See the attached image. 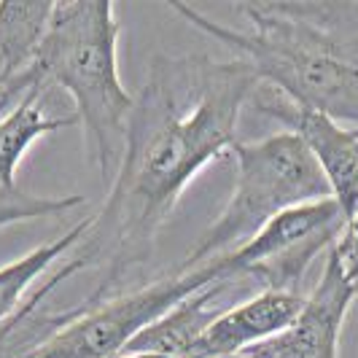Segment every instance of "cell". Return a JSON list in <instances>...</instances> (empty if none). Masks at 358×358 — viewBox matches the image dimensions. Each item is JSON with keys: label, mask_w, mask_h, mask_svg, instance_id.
I'll return each mask as SVG.
<instances>
[{"label": "cell", "mask_w": 358, "mask_h": 358, "mask_svg": "<svg viewBox=\"0 0 358 358\" xmlns=\"http://www.w3.org/2000/svg\"><path fill=\"white\" fill-rule=\"evenodd\" d=\"M331 251H334V256L340 259V264H342V269H345V275H348V280L358 286V213L345 224L340 240L334 243Z\"/></svg>", "instance_id": "7c38bea8"}, {"label": "cell", "mask_w": 358, "mask_h": 358, "mask_svg": "<svg viewBox=\"0 0 358 358\" xmlns=\"http://www.w3.org/2000/svg\"><path fill=\"white\" fill-rule=\"evenodd\" d=\"M87 205L81 194H65V197H33L19 189H0V229L33 221V218H49V215H62Z\"/></svg>", "instance_id": "8fae6325"}, {"label": "cell", "mask_w": 358, "mask_h": 358, "mask_svg": "<svg viewBox=\"0 0 358 358\" xmlns=\"http://www.w3.org/2000/svg\"><path fill=\"white\" fill-rule=\"evenodd\" d=\"M358 286L348 280L334 251H329L321 280L305 296L302 313L280 337L272 340L275 358H340L345 318Z\"/></svg>", "instance_id": "ba28073f"}, {"label": "cell", "mask_w": 358, "mask_h": 358, "mask_svg": "<svg viewBox=\"0 0 358 358\" xmlns=\"http://www.w3.org/2000/svg\"><path fill=\"white\" fill-rule=\"evenodd\" d=\"M253 103L262 113L286 124L288 132H296L305 141L331 189V197L350 221L358 213V127H345L318 110L296 106L267 84H259Z\"/></svg>", "instance_id": "52a82bcc"}, {"label": "cell", "mask_w": 358, "mask_h": 358, "mask_svg": "<svg viewBox=\"0 0 358 358\" xmlns=\"http://www.w3.org/2000/svg\"><path fill=\"white\" fill-rule=\"evenodd\" d=\"M119 33L122 24L108 0L54 3L27 76L38 94L49 87L71 94L92 159L110 180L119 170L135 108V97L119 78Z\"/></svg>", "instance_id": "3957f363"}, {"label": "cell", "mask_w": 358, "mask_h": 358, "mask_svg": "<svg viewBox=\"0 0 358 358\" xmlns=\"http://www.w3.org/2000/svg\"><path fill=\"white\" fill-rule=\"evenodd\" d=\"M237 358H275V353H272V340L264 342V345H256V348H251V350L240 353Z\"/></svg>", "instance_id": "4fadbf2b"}, {"label": "cell", "mask_w": 358, "mask_h": 358, "mask_svg": "<svg viewBox=\"0 0 358 358\" xmlns=\"http://www.w3.org/2000/svg\"><path fill=\"white\" fill-rule=\"evenodd\" d=\"M232 154L237 159L232 197L183 259L180 272L237 251L275 215L331 197L318 162L296 132H275L256 143L237 141Z\"/></svg>", "instance_id": "277c9868"}, {"label": "cell", "mask_w": 358, "mask_h": 358, "mask_svg": "<svg viewBox=\"0 0 358 358\" xmlns=\"http://www.w3.org/2000/svg\"><path fill=\"white\" fill-rule=\"evenodd\" d=\"M245 59L157 57L127 127L119 170L78 259L103 264V283L87 302L108 299L122 278L151 259L157 234L186 186L237 143L234 129L259 90Z\"/></svg>", "instance_id": "6da1fadb"}, {"label": "cell", "mask_w": 358, "mask_h": 358, "mask_svg": "<svg viewBox=\"0 0 358 358\" xmlns=\"http://www.w3.org/2000/svg\"><path fill=\"white\" fill-rule=\"evenodd\" d=\"M90 227L92 215L84 218V221H78L76 227H71L62 237H57V240L46 243V245H38L30 253H24L22 259L0 267V326L17 315L22 305H24V291L33 286L57 259H62L71 248H76L87 237Z\"/></svg>", "instance_id": "30bf717a"}, {"label": "cell", "mask_w": 358, "mask_h": 358, "mask_svg": "<svg viewBox=\"0 0 358 358\" xmlns=\"http://www.w3.org/2000/svg\"><path fill=\"white\" fill-rule=\"evenodd\" d=\"M345 224L348 215L334 197L307 202L275 215L245 245L224 256L240 278L262 291L302 294L307 269L323 251L334 248Z\"/></svg>", "instance_id": "8992f818"}, {"label": "cell", "mask_w": 358, "mask_h": 358, "mask_svg": "<svg viewBox=\"0 0 358 358\" xmlns=\"http://www.w3.org/2000/svg\"><path fill=\"white\" fill-rule=\"evenodd\" d=\"M245 278H229V280H218L213 286L202 288L197 294L186 296L180 305H176L170 313H164L162 318L143 329L135 340L129 342L122 358L132 356H154V358H186L192 353V348L197 340L208 331V326L224 313L218 310V299L224 291L234 288ZM248 283V280H245Z\"/></svg>", "instance_id": "9c48e42d"}, {"label": "cell", "mask_w": 358, "mask_h": 358, "mask_svg": "<svg viewBox=\"0 0 358 358\" xmlns=\"http://www.w3.org/2000/svg\"><path fill=\"white\" fill-rule=\"evenodd\" d=\"M176 14L245 59L291 103L358 127V3H243L248 30L170 0Z\"/></svg>", "instance_id": "7a4b0ae2"}, {"label": "cell", "mask_w": 358, "mask_h": 358, "mask_svg": "<svg viewBox=\"0 0 358 358\" xmlns=\"http://www.w3.org/2000/svg\"><path fill=\"white\" fill-rule=\"evenodd\" d=\"M240 278L227 256L210 259L208 264L189 272H176L151 286H141L100 302H84L71 313L54 334L43 337L38 348L19 358H122L129 342L143 329L180 305L186 296L218 280Z\"/></svg>", "instance_id": "5b68a950"}, {"label": "cell", "mask_w": 358, "mask_h": 358, "mask_svg": "<svg viewBox=\"0 0 358 358\" xmlns=\"http://www.w3.org/2000/svg\"><path fill=\"white\" fill-rule=\"evenodd\" d=\"M6 323H8V321H6ZM6 323H3V326H6ZM3 326H0V329H3Z\"/></svg>", "instance_id": "5bb4252c"}]
</instances>
